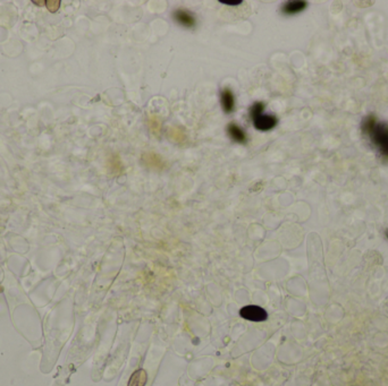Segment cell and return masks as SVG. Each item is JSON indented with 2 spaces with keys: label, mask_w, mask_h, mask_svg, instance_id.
Instances as JSON below:
<instances>
[{
  "label": "cell",
  "mask_w": 388,
  "mask_h": 386,
  "mask_svg": "<svg viewBox=\"0 0 388 386\" xmlns=\"http://www.w3.org/2000/svg\"><path fill=\"white\" fill-rule=\"evenodd\" d=\"M228 134L232 137V139H234L237 143H244L246 140L245 133L243 132L242 128H240L239 126H236L235 124H231L227 127Z\"/></svg>",
  "instance_id": "ba28073f"
},
{
  "label": "cell",
  "mask_w": 388,
  "mask_h": 386,
  "mask_svg": "<svg viewBox=\"0 0 388 386\" xmlns=\"http://www.w3.org/2000/svg\"><path fill=\"white\" fill-rule=\"evenodd\" d=\"M305 7H307L305 1H289L283 6L282 12L286 15H294L305 9Z\"/></svg>",
  "instance_id": "52a82bcc"
},
{
  "label": "cell",
  "mask_w": 388,
  "mask_h": 386,
  "mask_svg": "<svg viewBox=\"0 0 388 386\" xmlns=\"http://www.w3.org/2000/svg\"><path fill=\"white\" fill-rule=\"evenodd\" d=\"M240 315L242 318L250 320V322H264L267 319V312L264 308L256 305L245 306L240 310Z\"/></svg>",
  "instance_id": "3957f363"
},
{
  "label": "cell",
  "mask_w": 388,
  "mask_h": 386,
  "mask_svg": "<svg viewBox=\"0 0 388 386\" xmlns=\"http://www.w3.org/2000/svg\"><path fill=\"white\" fill-rule=\"evenodd\" d=\"M220 3H224L226 6H232L236 7L240 6L242 3V0H220Z\"/></svg>",
  "instance_id": "8fae6325"
},
{
  "label": "cell",
  "mask_w": 388,
  "mask_h": 386,
  "mask_svg": "<svg viewBox=\"0 0 388 386\" xmlns=\"http://www.w3.org/2000/svg\"><path fill=\"white\" fill-rule=\"evenodd\" d=\"M264 103L257 102L251 108V118H252L254 127L261 132L270 131L277 125V118L272 114H264Z\"/></svg>",
  "instance_id": "6da1fadb"
},
{
  "label": "cell",
  "mask_w": 388,
  "mask_h": 386,
  "mask_svg": "<svg viewBox=\"0 0 388 386\" xmlns=\"http://www.w3.org/2000/svg\"><path fill=\"white\" fill-rule=\"evenodd\" d=\"M387 237H388V233H387Z\"/></svg>",
  "instance_id": "7c38bea8"
},
{
  "label": "cell",
  "mask_w": 388,
  "mask_h": 386,
  "mask_svg": "<svg viewBox=\"0 0 388 386\" xmlns=\"http://www.w3.org/2000/svg\"><path fill=\"white\" fill-rule=\"evenodd\" d=\"M59 5H60V1L59 0H48V1H46V7L48 8L50 12L53 13V12H57L59 8Z\"/></svg>",
  "instance_id": "30bf717a"
},
{
  "label": "cell",
  "mask_w": 388,
  "mask_h": 386,
  "mask_svg": "<svg viewBox=\"0 0 388 386\" xmlns=\"http://www.w3.org/2000/svg\"><path fill=\"white\" fill-rule=\"evenodd\" d=\"M174 20L182 26L192 28L195 26V19L191 13L184 9H177L174 13Z\"/></svg>",
  "instance_id": "277c9868"
},
{
  "label": "cell",
  "mask_w": 388,
  "mask_h": 386,
  "mask_svg": "<svg viewBox=\"0 0 388 386\" xmlns=\"http://www.w3.org/2000/svg\"><path fill=\"white\" fill-rule=\"evenodd\" d=\"M148 381V374L145 369H138L132 374L127 386H146Z\"/></svg>",
  "instance_id": "8992f818"
},
{
  "label": "cell",
  "mask_w": 388,
  "mask_h": 386,
  "mask_svg": "<svg viewBox=\"0 0 388 386\" xmlns=\"http://www.w3.org/2000/svg\"><path fill=\"white\" fill-rule=\"evenodd\" d=\"M371 135L373 142L379 147L380 152L385 157H388V126L385 124L376 125L371 132Z\"/></svg>",
  "instance_id": "7a4b0ae2"
},
{
  "label": "cell",
  "mask_w": 388,
  "mask_h": 386,
  "mask_svg": "<svg viewBox=\"0 0 388 386\" xmlns=\"http://www.w3.org/2000/svg\"><path fill=\"white\" fill-rule=\"evenodd\" d=\"M375 127H376V119L373 116L366 118L364 122V126H362V128H364V131L366 133V134H371V132Z\"/></svg>",
  "instance_id": "9c48e42d"
},
{
  "label": "cell",
  "mask_w": 388,
  "mask_h": 386,
  "mask_svg": "<svg viewBox=\"0 0 388 386\" xmlns=\"http://www.w3.org/2000/svg\"><path fill=\"white\" fill-rule=\"evenodd\" d=\"M220 102L222 110L225 111L226 114L232 113L233 109H234V95H233V92L229 89L222 90L220 93Z\"/></svg>",
  "instance_id": "5b68a950"
}]
</instances>
